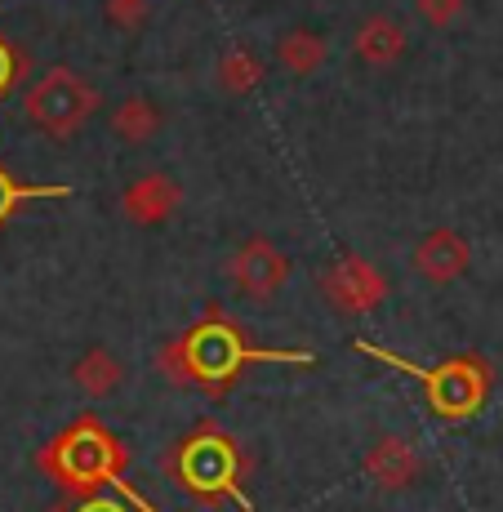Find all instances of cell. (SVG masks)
Wrapping results in <instances>:
<instances>
[{
	"mask_svg": "<svg viewBox=\"0 0 503 512\" xmlns=\"http://www.w3.org/2000/svg\"><path fill=\"white\" fill-rule=\"evenodd\" d=\"M98 90L72 67H49L36 85H27L23 94V112L45 139L67 143L72 134H81L90 125V116L98 112Z\"/></svg>",
	"mask_w": 503,
	"mask_h": 512,
	"instance_id": "6da1fadb",
	"label": "cell"
},
{
	"mask_svg": "<svg viewBox=\"0 0 503 512\" xmlns=\"http://www.w3.org/2000/svg\"><path fill=\"white\" fill-rule=\"evenodd\" d=\"M54 450H58V455H67V459L49 455V468H58V472H63V481H72V486H94V481L112 477V459H107L112 437H103L94 419H81V428L67 432Z\"/></svg>",
	"mask_w": 503,
	"mask_h": 512,
	"instance_id": "277c9868",
	"label": "cell"
},
{
	"mask_svg": "<svg viewBox=\"0 0 503 512\" xmlns=\"http://www.w3.org/2000/svg\"><path fill=\"white\" fill-rule=\"evenodd\" d=\"M72 383L85 397L103 401L125 383V361L116 357L112 348H90V352H81V361L72 366Z\"/></svg>",
	"mask_w": 503,
	"mask_h": 512,
	"instance_id": "7c38bea8",
	"label": "cell"
},
{
	"mask_svg": "<svg viewBox=\"0 0 503 512\" xmlns=\"http://www.w3.org/2000/svg\"><path fill=\"white\" fill-rule=\"evenodd\" d=\"M27 196H63V187H18L0 170V219H9V210H14L18 201H27Z\"/></svg>",
	"mask_w": 503,
	"mask_h": 512,
	"instance_id": "e0dca14e",
	"label": "cell"
},
{
	"mask_svg": "<svg viewBox=\"0 0 503 512\" xmlns=\"http://www.w3.org/2000/svg\"><path fill=\"white\" fill-rule=\"evenodd\" d=\"M317 285H321L325 299H330L339 312H348V317L374 312L383 303V294H388V277H383L370 259H361V254H343V259H334L330 268L317 277Z\"/></svg>",
	"mask_w": 503,
	"mask_h": 512,
	"instance_id": "3957f363",
	"label": "cell"
},
{
	"mask_svg": "<svg viewBox=\"0 0 503 512\" xmlns=\"http://www.w3.org/2000/svg\"><path fill=\"white\" fill-rule=\"evenodd\" d=\"M401 370L419 374V379L428 383L432 406H437L441 415H450V419L472 415V410L481 406V397H486V374L472 366V361H450V366H441V370H432V374H423V370H414V366H401Z\"/></svg>",
	"mask_w": 503,
	"mask_h": 512,
	"instance_id": "5b68a950",
	"label": "cell"
},
{
	"mask_svg": "<svg viewBox=\"0 0 503 512\" xmlns=\"http://www.w3.org/2000/svg\"><path fill=\"white\" fill-rule=\"evenodd\" d=\"M228 281H232V290L241 294V299L268 303V299H276V294L285 290V281H290V259L276 250L268 236H250V241H241L232 250Z\"/></svg>",
	"mask_w": 503,
	"mask_h": 512,
	"instance_id": "7a4b0ae2",
	"label": "cell"
},
{
	"mask_svg": "<svg viewBox=\"0 0 503 512\" xmlns=\"http://www.w3.org/2000/svg\"><path fill=\"white\" fill-rule=\"evenodd\" d=\"M468 263H472V245H468V236H459L455 228H437V232L419 236V245H414V254H410L414 277H423L432 285L459 281L463 272H468Z\"/></svg>",
	"mask_w": 503,
	"mask_h": 512,
	"instance_id": "ba28073f",
	"label": "cell"
},
{
	"mask_svg": "<svg viewBox=\"0 0 503 512\" xmlns=\"http://www.w3.org/2000/svg\"><path fill=\"white\" fill-rule=\"evenodd\" d=\"M325 58H330V41L321 32H312V27H290L276 41V63L294 76H312L317 67H325Z\"/></svg>",
	"mask_w": 503,
	"mask_h": 512,
	"instance_id": "4fadbf2b",
	"label": "cell"
},
{
	"mask_svg": "<svg viewBox=\"0 0 503 512\" xmlns=\"http://www.w3.org/2000/svg\"><path fill=\"white\" fill-rule=\"evenodd\" d=\"M14 72H18V67H14V54H9V45L0 41V94L9 90V81H14Z\"/></svg>",
	"mask_w": 503,
	"mask_h": 512,
	"instance_id": "ac0fdd59",
	"label": "cell"
},
{
	"mask_svg": "<svg viewBox=\"0 0 503 512\" xmlns=\"http://www.w3.org/2000/svg\"><path fill=\"white\" fill-rule=\"evenodd\" d=\"M214 81H219L223 94L245 98V94H254L263 85V63L250 54V49H232V54L219 58V67H214Z\"/></svg>",
	"mask_w": 503,
	"mask_h": 512,
	"instance_id": "5bb4252c",
	"label": "cell"
},
{
	"mask_svg": "<svg viewBox=\"0 0 503 512\" xmlns=\"http://www.w3.org/2000/svg\"><path fill=\"white\" fill-rule=\"evenodd\" d=\"M183 343H187V357H192L196 383H205V379H228L241 357H263V352H245L228 326H201L196 334H187Z\"/></svg>",
	"mask_w": 503,
	"mask_h": 512,
	"instance_id": "9c48e42d",
	"label": "cell"
},
{
	"mask_svg": "<svg viewBox=\"0 0 503 512\" xmlns=\"http://www.w3.org/2000/svg\"><path fill=\"white\" fill-rule=\"evenodd\" d=\"M161 125H165V112L147 94H130L125 103H116V112H112V134L125 147L152 143L156 134H161Z\"/></svg>",
	"mask_w": 503,
	"mask_h": 512,
	"instance_id": "8fae6325",
	"label": "cell"
},
{
	"mask_svg": "<svg viewBox=\"0 0 503 512\" xmlns=\"http://www.w3.org/2000/svg\"><path fill=\"white\" fill-rule=\"evenodd\" d=\"M414 9H419V18L428 27H437V32H446V27H455L463 18V9H468V0H414Z\"/></svg>",
	"mask_w": 503,
	"mask_h": 512,
	"instance_id": "2e32d148",
	"label": "cell"
},
{
	"mask_svg": "<svg viewBox=\"0 0 503 512\" xmlns=\"http://www.w3.org/2000/svg\"><path fill=\"white\" fill-rule=\"evenodd\" d=\"M179 205H183V187H179L174 174H165V170L138 174L121 196L125 219L138 223V228H161V223H170L174 214H179Z\"/></svg>",
	"mask_w": 503,
	"mask_h": 512,
	"instance_id": "8992f818",
	"label": "cell"
},
{
	"mask_svg": "<svg viewBox=\"0 0 503 512\" xmlns=\"http://www.w3.org/2000/svg\"><path fill=\"white\" fill-rule=\"evenodd\" d=\"M103 18L121 36L143 32V23L152 18V0H103Z\"/></svg>",
	"mask_w": 503,
	"mask_h": 512,
	"instance_id": "9a60e30c",
	"label": "cell"
},
{
	"mask_svg": "<svg viewBox=\"0 0 503 512\" xmlns=\"http://www.w3.org/2000/svg\"><path fill=\"white\" fill-rule=\"evenodd\" d=\"M406 49H410V32L401 27V18H392V14H370L366 23L352 32V54L366 67H374V72L397 67L401 58H406Z\"/></svg>",
	"mask_w": 503,
	"mask_h": 512,
	"instance_id": "30bf717a",
	"label": "cell"
},
{
	"mask_svg": "<svg viewBox=\"0 0 503 512\" xmlns=\"http://www.w3.org/2000/svg\"><path fill=\"white\" fill-rule=\"evenodd\" d=\"M361 468H366V477L379 490H392V495H401V490H410L414 481L423 477V455H419V446H414L410 437H401V432H388V437H379L366 450V464H361Z\"/></svg>",
	"mask_w": 503,
	"mask_h": 512,
	"instance_id": "52a82bcc",
	"label": "cell"
}]
</instances>
